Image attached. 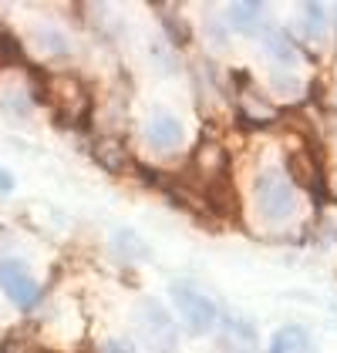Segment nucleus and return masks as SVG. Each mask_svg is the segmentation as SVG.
I'll return each mask as SVG.
<instances>
[{"label":"nucleus","mask_w":337,"mask_h":353,"mask_svg":"<svg viewBox=\"0 0 337 353\" xmlns=\"http://www.w3.org/2000/svg\"><path fill=\"white\" fill-rule=\"evenodd\" d=\"M287 179L293 182V185H304L310 189L320 202L327 199V192H324V172H320V162L310 155V152H293L290 159H287Z\"/></svg>","instance_id":"7"},{"label":"nucleus","mask_w":337,"mask_h":353,"mask_svg":"<svg viewBox=\"0 0 337 353\" xmlns=\"http://www.w3.org/2000/svg\"><path fill=\"white\" fill-rule=\"evenodd\" d=\"M14 189V175L7 168H0V192H10Z\"/></svg>","instance_id":"15"},{"label":"nucleus","mask_w":337,"mask_h":353,"mask_svg":"<svg viewBox=\"0 0 337 353\" xmlns=\"http://www.w3.org/2000/svg\"><path fill=\"white\" fill-rule=\"evenodd\" d=\"M0 353H30V350L21 343V336H7L3 347H0Z\"/></svg>","instance_id":"14"},{"label":"nucleus","mask_w":337,"mask_h":353,"mask_svg":"<svg viewBox=\"0 0 337 353\" xmlns=\"http://www.w3.org/2000/svg\"><path fill=\"white\" fill-rule=\"evenodd\" d=\"M168 293H172V303H175L179 316L186 320V326L193 333H209L216 326V303L206 293H199L193 286H182V283H175Z\"/></svg>","instance_id":"3"},{"label":"nucleus","mask_w":337,"mask_h":353,"mask_svg":"<svg viewBox=\"0 0 337 353\" xmlns=\"http://www.w3.org/2000/svg\"><path fill=\"white\" fill-rule=\"evenodd\" d=\"M37 98L48 101L68 125H84V118L91 114V94L78 74H41Z\"/></svg>","instance_id":"1"},{"label":"nucleus","mask_w":337,"mask_h":353,"mask_svg":"<svg viewBox=\"0 0 337 353\" xmlns=\"http://www.w3.org/2000/svg\"><path fill=\"white\" fill-rule=\"evenodd\" d=\"M300 17H304V34L307 37H320L324 28H327V7L310 0V3H300Z\"/></svg>","instance_id":"11"},{"label":"nucleus","mask_w":337,"mask_h":353,"mask_svg":"<svg viewBox=\"0 0 337 353\" xmlns=\"http://www.w3.org/2000/svg\"><path fill=\"white\" fill-rule=\"evenodd\" d=\"M115 249H125V252H135V256H145V252H148L145 245L135 243L132 232H118V236H115Z\"/></svg>","instance_id":"13"},{"label":"nucleus","mask_w":337,"mask_h":353,"mask_svg":"<svg viewBox=\"0 0 337 353\" xmlns=\"http://www.w3.org/2000/svg\"><path fill=\"white\" fill-rule=\"evenodd\" d=\"M253 199H256V212L267 222H287L297 212V189L280 168H263L253 182Z\"/></svg>","instance_id":"2"},{"label":"nucleus","mask_w":337,"mask_h":353,"mask_svg":"<svg viewBox=\"0 0 337 353\" xmlns=\"http://www.w3.org/2000/svg\"><path fill=\"white\" fill-rule=\"evenodd\" d=\"M95 155H98V162L105 165V168H125V148L115 141V138H108V141H98L95 145Z\"/></svg>","instance_id":"12"},{"label":"nucleus","mask_w":337,"mask_h":353,"mask_svg":"<svg viewBox=\"0 0 337 353\" xmlns=\"http://www.w3.org/2000/svg\"><path fill=\"white\" fill-rule=\"evenodd\" d=\"M263 14H267V7L260 0H236V3H229V24L240 34H256L263 28Z\"/></svg>","instance_id":"9"},{"label":"nucleus","mask_w":337,"mask_h":353,"mask_svg":"<svg viewBox=\"0 0 337 353\" xmlns=\"http://www.w3.org/2000/svg\"><path fill=\"white\" fill-rule=\"evenodd\" d=\"M270 353H314V340L304 326H280L270 340Z\"/></svg>","instance_id":"10"},{"label":"nucleus","mask_w":337,"mask_h":353,"mask_svg":"<svg viewBox=\"0 0 337 353\" xmlns=\"http://www.w3.org/2000/svg\"><path fill=\"white\" fill-rule=\"evenodd\" d=\"M34 101H37V78H30L17 64H3L0 68V105L24 114Z\"/></svg>","instance_id":"5"},{"label":"nucleus","mask_w":337,"mask_h":353,"mask_svg":"<svg viewBox=\"0 0 337 353\" xmlns=\"http://www.w3.org/2000/svg\"><path fill=\"white\" fill-rule=\"evenodd\" d=\"M139 330L145 336V343H152L155 350H172L175 347V326L168 320V313L162 310V303L145 299L139 306Z\"/></svg>","instance_id":"6"},{"label":"nucleus","mask_w":337,"mask_h":353,"mask_svg":"<svg viewBox=\"0 0 337 353\" xmlns=\"http://www.w3.org/2000/svg\"><path fill=\"white\" fill-rule=\"evenodd\" d=\"M145 141H148V148H155V152H175L179 145H182V125L172 118V114H155L148 125H145Z\"/></svg>","instance_id":"8"},{"label":"nucleus","mask_w":337,"mask_h":353,"mask_svg":"<svg viewBox=\"0 0 337 353\" xmlns=\"http://www.w3.org/2000/svg\"><path fill=\"white\" fill-rule=\"evenodd\" d=\"M0 290L7 293V299L17 306V310H30L37 306V279L30 276V270L21 259H0Z\"/></svg>","instance_id":"4"}]
</instances>
